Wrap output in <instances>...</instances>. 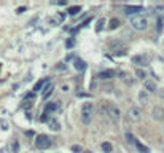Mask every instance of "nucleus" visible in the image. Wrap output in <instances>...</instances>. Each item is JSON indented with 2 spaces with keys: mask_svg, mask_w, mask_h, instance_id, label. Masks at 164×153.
Listing matches in <instances>:
<instances>
[{
  "mask_svg": "<svg viewBox=\"0 0 164 153\" xmlns=\"http://www.w3.org/2000/svg\"><path fill=\"white\" fill-rule=\"evenodd\" d=\"M73 67H75V70L83 72L84 69H86V62H84L83 59H80V58H77L75 61H73Z\"/></svg>",
  "mask_w": 164,
  "mask_h": 153,
  "instance_id": "11",
  "label": "nucleus"
},
{
  "mask_svg": "<svg viewBox=\"0 0 164 153\" xmlns=\"http://www.w3.org/2000/svg\"><path fill=\"white\" fill-rule=\"evenodd\" d=\"M62 91H64V93H67V91H69V86H67V84H62Z\"/></svg>",
  "mask_w": 164,
  "mask_h": 153,
  "instance_id": "37",
  "label": "nucleus"
},
{
  "mask_svg": "<svg viewBox=\"0 0 164 153\" xmlns=\"http://www.w3.org/2000/svg\"><path fill=\"white\" fill-rule=\"evenodd\" d=\"M135 147H137V148H139V151H142V153H150V148H147V147H145V145H142L140 142H137V144H135Z\"/></svg>",
  "mask_w": 164,
  "mask_h": 153,
  "instance_id": "24",
  "label": "nucleus"
},
{
  "mask_svg": "<svg viewBox=\"0 0 164 153\" xmlns=\"http://www.w3.org/2000/svg\"><path fill=\"white\" fill-rule=\"evenodd\" d=\"M112 89H113V88L110 86V84H107V86H104V91H105V93H112Z\"/></svg>",
  "mask_w": 164,
  "mask_h": 153,
  "instance_id": "32",
  "label": "nucleus"
},
{
  "mask_svg": "<svg viewBox=\"0 0 164 153\" xmlns=\"http://www.w3.org/2000/svg\"><path fill=\"white\" fill-rule=\"evenodd\" d=\"M48 81L46 80H40L35 86H33V91H43V88H45V84H46Z\"/></svg>",
  "mask_w": 164,
  "mask_h": 153,
  "instance_id": "18",
  "label": "nucleus"
},
{
  "mask_svg": "<svg viewBox=\"0 0 164 153\" xmlns=\"http://www.w3.org/2000/svg\"><path fill=\"white\" fill-rule=\"evenodd\" d=\"M120 24H121V21L118 19V18H113L112 21H110V29H116V27H120Z\"/></svg>",
  "mask_w": 164,
  "mask_h": 153,
  "instance_id": "21",
  "label": "nucleus"
},
{
  "mask_svg": "<svg viewBox=\"0 0 164 153\" xmlns=\"http://www.w3.org/2000/svg\"><path fill=\"white\" fill-rule=\"evenodd\" d=\"M48 126L51 131H61V123L58 120H49L48 121Z\"/></svg>",
  "mask_w": 164,
  "mask_h": 153,
  "instance_id": "15",
  "label": "nucleus"
},
{
  "mask_svg": "<svg viewBox=\"0 0 164 153\" xmlns=\"http://www.w3.org/2000/svg\"><path fill=\"white\" fill-rule=\"evenodd\" d=\"M102 150H104L105 153H112V151H113V147H112L110 142H102Z\"/></svg>",
  "mask_w": 164,
  "mask_h": 153,
  "instance_id": "20",
  "label": "nucleus"
},
{
  "mask_svg": "<svg viewBox=\"0 0 164 153\" xmlns=\"http://www.w3.org/2000/svg\"><path fill=\"white\" fill-rule=\"evenodd\" d=\"M115 54L116 56H124L126 54V49H118V51H115Z\"/></svg>",
  "mask_w": 164,
  "mask_h": 153,
  "instance_id": "30",
  "label": "nucleus"
},
{
  "mask_svg": "<svg viewBox=\"0 0 164 153\" xmlns=\"http://www.w3.org/2000/svg\"><path fill=\"white\" fill-rule=\"evenodd\" d=\"M158 30H162V19H158Z\"/></svg>",
  "mask_w": 164,
  "mask_h": 153,
  "instance_id": "35",
  "label": "nucleus"
},
{
  "mask_svg": "<svg viewBox=\"0 0 164 153\" xmlns=\"http://www.w3.org/2000/svg\"><path fill=\"white\" fill-rule=\"evenodd\" d=\"M115 75H116L115 70H104V72H99L96 77H97L99 80H110V78H113Z\"/></svg>",
  "mask_w": 164,
  "mask_h": 153,
  "instance_id": "8",
  "label": "nucleus"
},
{
  "mask_svg": "<svg viewBox=\"0 0 164 153\" xmlns=\"http://www.w3.org/2000/svg\"><path fill=\"white\" fill-rule=\"evenodd\" d=\"M53 145V139L46 134H38L35 137V147L40 150H48Z\"/></svg>",
  "mask_w": 164,
  "mask_h": 153,
  "instance_id": "2",
  "label": "nucleus"
},
{
  "mask_svg": "<svg viewBox=\"0 0 164 153\" xmlns=\"http://www.w3.org/2000/svg\"><path fill=\"white\" fill-rule=\"evenodd\" d=\"M75 45H77V40H75L73 37H70V38H67V40H65V48H67V49H72Z\"/></svg>",
  "mask_w": 164,
  "mask_h": 153,
  "instance_id": "17",
  "label": "nucleus"
},
{
  "mask_svg": "<svg viewBox=\"0 0 164 153\" xmlns=\"http://www.w3.org/2000/svg\"><path fill=\"white\" fill-rule=\"evenodd\" d=\"M120 46H121V42L120 40H112L110 42V48L115 49V48H120Z\"/></svg>",
  "mask_w": 164,
  "mask_h": 153,
  "instance_id": "26",
  "label": "nucleus"
},
{
  "mask_svg": "<svg viewBox=\"0 0 164 153\" xmlns=\"http://www.w3.org/2000/svg\"><path fill=\"white\" fill-rule=\"evenodd\" d=\"M24 11H26V7H19L18 10H16V13H18V14H21V13H24Z\"/></svg>",
  "mask_w": 164,
  "mask_h": 153,
  "instance_id": "33",
  "label": "nucleus"
},
{
  "mask_svg": "<svg viewBox=\"0 0 164 153\" xmlns=\"http://www.w3.org/2000/svg\"><path fill=\"white\" fill-rule=\"evenodd\" d=\"M139 100L142 102V104H148L150 102V94L145 91V89H142V91L139 93Z\"/></svg>",
  "mask_w": 164,
  "mask_h": 153,
  "instance_id": "14",
  "label": "nucleus"
},
{
  "mask_svg": "<svg viewBox=\"0 0 164 153\" xmlns=\"http://www.w3.org/2000/svg\"><path fill=\"white\" fill-rule=\"evenodd\" d=\"M162 132H164V126H162Z\"/></svg>",
  "mask_w": 164,
  "mask_h": 153,
  "instance_id": "39",
  "label": "nucleus"
},
{
  "mask_svg": "<svg viewBox=\"0 0 164 153\" xmlns=\"http://www.w3.org/2000/svg\"><path fill=\"white\" fill-rule=\"evenodd\" d=\"M37 19H38L37 16H35V18H32V19L29 21V24H27V26H33V24H35V22H37Z\"/></svg>",
  "mask_w": 164,
  "mask_h": 153,
  "instance_id": "34",
  "label": "nucleus"
},
{
  "mask_svg": "<svg viewBox=\"0 0 164 153\" xmlns=\"http://www.w3.org/2000/svg\"><path fill=\"white\" fill-rule=\"evenodd\" d=\"M132 64L139 65V67H147L148 65V58L145 54H135V56H132Z\"/></svg>",
  "mask_w": 164,
  "mask_h": 153,
  "instance_id": "6",
  "label": "nucleus"
},
{
  "mask_svg": "<svg viewBox=\"0 0 164 153\" xmlns=\"http://www.w3.org/2000/svg\"><path fill=\"white\" fill-rule=\"evenodd\" d=\"M144 86H145V91L147 93H155L156 91V84H155V81H151V80H145L144 81Z\"/></svg>",
  "mask_w": 164,
  "mask_h": 153,
  "instance_id": "12",
  "label": "nucleus"
},
{
  "mask_svg": "<svg viewBox=\"0 0 164 153\" xmlns=\"http://www.w3.org/2000/svg\"><path fill=\"white\" fill-rule=\"evenodd\" d=\"M91 21H93V16H91V18H88L86 21H84L83 24H81V27H86V26H88V24H89V22H91Z\"/></svg>",
  "mask_w": 164,
  "mask_h": 153,
  "instance_id": "31",
  "label": "nucleus"
},
{
  "mask_svg": "<svg viewBox=\"0 0 164 153\" xmlns=\"http://www.w3.org/2000/svg\"><path fill=\"white\" fill-rule=\"evenodd\" d=\"M104 109H105V115H109L113 121H118L120 120V109L115 105V104H110V102H107V104L104 105Z\"/></svg>",
  "mask_w": 164,
  "mask_h": 153,
  "instance_id": "4",
  "label": "nucleus"
},
{
  "mask_svg": "<svg viewBox=\"0 0 164 153\" xmlns=\"http://www.w3.org/2000/svg\"><path fill=\"white\" fill-rule=\"evenodd\" d=\"M124 137H126V140H128L129 144H132V145H135V144L139 142V140L135 139V137H134V135H132L131 132H126V135H124Z\"/></svg>",
  "mask_w": 164,
  "mask_h": 153,
  "instance_id": "19",
  "label": "nucleus"
},
{
  "mask_svg": "<svg viewBox=\"0 0 164 153\" xmlns=\"http://www.w3.org/2000/svg\"><path fill=\"white\" fill-rule=\"evenodd\" d=\"M83 148H81V145H72V151L73 153H80Z\"/></svg>",
  "mask_w": 164,
  "mask_h": 153,
  "instance_id": "27",
  "label": "nucleus"
},
{
  "mask_svg": "<svg viewBox=\"0 0 164 153\" xmlns=\"http://www.w3.org/2000/svg\"><path fill=\"white\" fill-rule=\"evenodd\" d=\"M75 61V56H73V54H69V56H67V58H65V61Z\"/></svg>",
  "mask_w": 164,
  "mask_h": 153,
  "instance_id": "36",
  "label": "nucleus"
},
{
  "mask_svg": "<svg viewBox=\"0 0 164 153\" xmlns=\"http://www.w3.org/2000/svg\"><path fill=\"white\" fill-rule=\"evenodd\" d=\"M53 89H54V84L53 83H46V84H45V88H43V91H42V97L43 99H48L49 96H51Z\"/></svg>",
  "mask_w": 164,
  "mask_h": 153,
  "instance_id": "10",
  "label": "nucleus"
},
{
  "mask_svg": "<svg viewBox=\"0 0 164 153\" xmlns=\"http://www.w3.org/2000/svg\"><path fill=\"white\" fill-rule=\"evenodd\" d=\"M124 11H126V14H135V13H142L144 8L140 5H126Z\"/></svg>",
  "mask_w": 164,
  "mask_h": 153,
  "instance_id": "7",
  "label": "nucleus"
},
{
  "mask_svg": "<svg viewBox=\"0 0 164 153\" xmlns=\"http://www.w3.org/2000/svg\"><path fill=\"white\" fill-rule=\"evenodd\" d=\"M123 80H124V81H126V83L129 84V86H132V84L135 83V80H132V78H128V77H124V78H123Z\"/></svg>",
  "mask_w": 164,
  "mask_h": 153,
  "instance_id": "28",
  "label": "nucleus"
},
{
  "mask_svg": "<svg viewBox=\"0 0 164 153\" xmlns=\"http://www.w3.org/2000/svg\"><path fill=\"white\" fill-rule=\"evenodd\" d=\"M0 126H2V129H3V131H7V129H8V123L7 121H0Z\"/></svg>",
  "mask_w": 164,
  "mask_h": 153,
  "instance_id": "29",
  "label": "nucleus"
},
{
  "mask_svg": "<svg viewBox=\"0 0 164 153\" xmlns=\"http://www.w3.org/2000/svg\"><path fill=\"white\" fill-rule=\"evenodd\" d=\"M80 11H81V7H80V5H75V7H70L69 10H67V13L72 14V16H75V14L80 13Z\"/></svg>",
  "mask_w": 164,
  "mask_h": 153,
  "instance_id": "16",
  "label": "nucleus"
},
{
  "mask_svg": "<svg viewBox=\"0 0 164 153\" xmlns=\"http://www.w3.org/2000/svg\"><path fill=\"white\" fill-rule=\"evenodd\" d=\"M104 26H105V19H104V18H100V19L97 21V26H96V32H100Z\"/></svg>",
  "mask_w": 164,
  "mask_h": 153,
  "instance_id": "23",
  "label": "nucleus"
},
{
  "mask_svg": "<svg viewBox=\"0 0 164 153\" xmlns=\"http://www.w3.org/2000/svg\"><path fill=\"white\" fill-rule=\"evenodd\" d=\"M93 113H94V105L93 102H83L81 105V121L84 124H89L93 120Z\"/></svg>",
  "mask_w": 164,
  "mask_h": 153,
  "instance_id": "1",
  "label": "nucleus"
},
{
  "mask_svg": "<svg viewBox=\"0 0 164 153\" xmlns=\"http://www.w3.org/2000/svg\"><path fill=\"white\" fill-rule=\"evenodd\" d=\"M131 26L134 27L135 30H145L147 27H148V19H147L145 16H142V14H135V16H132V19H131Z\"/></svg>",
  "mask_w": 164,
  "mask_h": 153,
  "instance_id": "3",
  "label": "nucleus"
},
{
  "mask_svg": "<svg viewBox=\"0 0 164 153\" xmlns=\"http://www.w3.org/2000/svg\"><path fill=\"white\" fill-rule=\"evenodd\" d=\"M58 107H59L58 102H48V104L45 105V113L48 115L49 112H56V110H58Z\"/></svg>",
  "mask_w": 164,
  "mask_h": 153,
  "instance_id": "13",
  "label": "nucleus"
},
{
  "mask_svg": "<svg viewBox=\"0 0 164 153\" xmlns=\"http://www.w3.org/2000/svg\"><path fill=\"white\" fill-rule=\"evenodd\" d=\"M19 148H21L19 142H18V140H13V142H11V151H13V153H19Z\"/></svg>",
  "mask_w": 164,
  "mask_h": 153,
  "instance_id": "22",
  "label": "nucleus"
},
{
  "mask_svg": "<svg viewBox=\"0 0 164 153\" xmlns=\"http://www.w3.org/2000/svg\"><path fill=\"white\" fill-rule=\"evenodd\" d=\"M135 75H137V78H140V80H145L147 73H145V70H142V69H137V70H135Z\"/></svg>",
  "mask_w": 164,
  "mask_h": 153,
  "instance_id": "25",
  "label": "nucleus"
},
{
  "mask_svg": "<svg viewBox=\"0 0 164 153\" xmlns=\"http://www.w3.org/2000/svg\"><path fill=\"white\" fill-rule=\"evenodd\" d=\"M151 115H153L155 120H162V118H164V109L159 107V105H156L155 109L151 110Z\"/></svg>",
  "mask_w": 164,
  "mask_h": 153,
  "instance_id": "9",
  "label": "nucleus"
},
{
  "mask_svg": "<svg viewBox=\"0 0 164 153\" xmlns=\"http://www.w3.org/2000/svg\"><path fill=\"white\" fill-rule=\"evenodd\" d=\"M33 97V93H29V94H27V97L26 99H32Z\"/></svg>",
  "mask_w": 164,
  "mask_h": 153,
  "instance_id": "38",
  "label": "nucleus"
},
{
  "mask_svg": "<svg viewBox=\"0 0 164 153\" xmlns=\"http://www.w3.org/2000/svg\"><path fill=\"white\" fill-rule=\"evenodd\" d=\"M128 118L131 121H135V123H139V121H142V118H144V112L140 107H129V110H128Z\"/></svg>",
  "mask_w": 164,
  "mask_h": 153,
  "instance_id": "5",
  "label": "nucleus"
}]
</instances>
